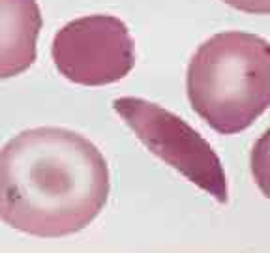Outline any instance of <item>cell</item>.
Returning a JSON list of instances; mask_svg holds the SVG:
<instances>
[{
	"label": "cell",
	"instance_id": "1",
	"mask_svg": "<svg viewBox=\"0 0 270 253\" xmlns=\"http://www.w3.org/2000/svg\"><path fill=\"white\" fill-rule=\"evenodd\" d=\"M104 154L66 128H32L0 148V219L38 238L83 231L109 197Z\"/></svg>",
	"mask_w": 270,
	"mask_h": 253
},
{
	"label": "cell",
	"instance_id": "2",
	"mask_svg": "<svg viewBox=\"0 0 270 253\" xmlns=\"http://www.w3.org/2000/svg\"><path fill=\"white\" fill-rule=\"evenodd\" d=\"M186 90L212 130L240 133L270 107V43L240 30L208 38L192 56Z\"/></svg>",
	"mask_w": 270,
	"mask_h": 253
},
{
	"label": "cell",
	"instance_id": "3",
	"mask_svg": "<svg viewBox=\"0 0 270 253\" xmlns=\"http://www.w3.org/2000/svg\"><path fill=\"white\" fill-rule=\"evenodd\" d=\"M113 109L154 156L225 205L229 188L214 148L186 120L143 98H117Z\"/></svg>",
	"mask_w": 270,
	"mask_h": 253
},
{
	"label": "cell",
	"instance_id": "4",
	"mask_svg": "<svg viewBox=\"0 0 270 253\" xmlns=\"http://www.w3.org/2000/svg\"><path fill=\"white\" fill-rule=\"evenodd\" d=\"M56 69L83 87H104L124 79L135 66V47L124 21L86 15L56 32L51 47Z\"/></svg>",
	"mask_w": 270,
	"mask_h": 253
},
{
	"label": "cell",
	"instance_id": "5",
	"mask_svg": "<svg viewBox=\"0 0 270 253\" xmlns=\"http://www.w3.org/2000/svg\"><path fill=\"white\" fill-rule=\"evenodd\" d=\"M42 23L38 0H0V79L21 75L36 62Z\"/></svg>",
	"mask_w": 270,
	"mask_h": 253
},
{
	"label": "cell",
	"instance_id": "6",
	"mask_svg": "<svg viewBox=\"0 0 270 253\" xmlns=\"http://www.w3.org/2000/svg\"><path fill=\"white\" fill-rule=\"evenodd\" d=\"M249 163L257 188L264 197L270 199V128L253 144Z\"/></svg>",
	"mask_w": 270,
	"mask_h": 253
},
{
	"label": "cell",
	"instance_id": "7",
	"mask_svg": "<svg viewBox=\"0 0 270 253\" xmlns=\"http://www.w3.org/2000/svg\"><path fill=\"white\" fill-rule=\"evenodd\" d=\"M223 2L244 14L270 15V0H223Z\"/></svg>",
	"mask_w": 270,
	"mask_h": 253
}]
</instances>
